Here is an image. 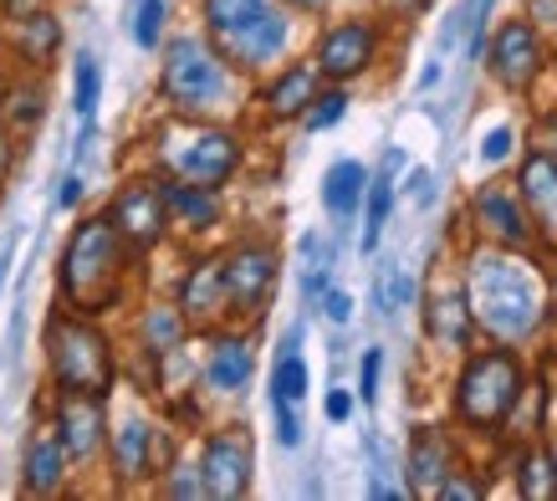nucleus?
I'll list each match as a JSON object with an SVG mask.
<instances>
[{
  "mask_svg": "<svg viewBox=\"0 0 557 501\" xmlns=\"http://www.w3.org/2000/svg\"><path fill=\"white\" fill-rule=\"evenodd\" d=\"M475 225H481V235L486 241H496V246L507 250H522L527 241H532V220H527V205L522 195H511L507 184H481L475 190Z\"/></svg>",
  "mask_w": 557,
  "mask_h": 501,
  "instance_id": "nucleus-14",
  "label": "nucleus"
},
{
  "mask_svg": "<svg viewBox=\"0 0 557 501\" xmlns=\"http://www.w3.org/2000/svg\"><path fill=\"white\" fill-rule=\"evenodd\" d=\"M67 466H72V455L62 451V440L51 430H41L32 445H26V461H21L26 497H57V491L67 486Z\"/></svg>",
  "mask_w": 557,
  "mask_h": 501,
  "instance_id": "nucleus-21",
  "label": "nucleus"
},
{
  "mask_svg": "<svg viewBox=\"0 0 557 501\" xmlns=\"http://www.w3.org/2000/svg\"><path fill=\"white\" fill-rule=\"evenodd\" d=\"M318 68L312 62H292L287 72H276L271 77V87L261 93V102H267V118H276V123H292V118H302L307 113V102L318 98Z\"/></svg>",
  "mask_w": 557,
  "mask_h": 501,
  "instance_id": "nucleus-22",
  "label": "nucleus"
},
{
  "mask_svg": "<svg viewBox=\"0 0 557 501\" xmlns=\"http://www.w3.org/2000/svg\"><path fill=\"white\" fill-rule=\"evenodd\" d=\"M47 374L57 394H102L108 400V389L119 384L113 338L98 328V318L57 307L47 318Z\"/></svg>",
  "mask_w": 557,
  "mask_h": 501,
  "instance_id": "nucleus-2",
  "label": "nucleus"
},
{
  "mask_svg": "<svg viewBox=\"0 0 557 501\" xmlns=\"http://www.w3.org/2000/svg\"><path fill=\"white\" fill-rule=\"evenodd\" d=\"M553 461H557V451H553Z\"/></svg>",
  "mask_w": 557,
  "mask_h": 501,
  "instance_id": "nucleus-51",
  "label": "nucleus"
},
{
  "mask_svg": "<svg viewBox=\"0 0 557 501\" xmlns=\"http://www.w3.org/2000/svg\"><path fill=\"white\" fill-rule=\"evenodd\" d=\"M267 5H276V0H200L205 36H210V41H220V36L240 32V26H246V21H256Z\"/></svg>",
  "mask_w": 557,
  "mask_h": 501,
  "instance_id": "nucleus-27",
  "label": "nucleus"
},
{
  "mask_svg": "<svg viewBox=\"0 0 557 501\" xmlns=\"http://www.w3.org/2000/svg\"><path fill=\"white\" fill-rule=\"evenodd\" d=\"M256 374V349L246 333H215L205 358V389L210 394H240Z\"/></svg>",
  "mask_w": 557,
  "mask_h": 501,
  "instance_id": "nucleus-17",
  "label": "nucleus"
},
{
  "mask_svg": "<svg viewBox=\"0 0 557 501\" xmlns=\"http://www.w3.org/2000/svg\"><path fill=\"white\" fill-rule=\"evenodd\" d=\"M240 159V138L220 123H205V118H185V123H170L159 134V169L170 180H185V184H205V190H225L236 180Z\"/></svg>",
  "mask_w": 557,
  "mask_h": 501,
  "instance_id": "nucleus-5",
  "label": "nucleus"
},
{
  "mask_svg": "<svg viewBox=\"0 0 557 501\" xmlns=\"http://www.w3.org/2000/svg\"><path fill=\"white\" fill-rule=\"evenodd\" d=\"M517 195H522L527 220L542 231V241L557 246V159L547 149L527 154L522 180H517Z\"/></svg>",
  "mask_w": 557,
  "mask_h": 501,
  "instance_id": "nucleus-16",
  "label": "nucleus"
},
{
  "mask_svg": "<svg viewBox=\"0 0 557 501\" xmlns=\"http://www.w3.org/2000/svg\"><path fill=\"white\" fill-rule=\"evenodd\" d=\"M409 184H414V195H420V205L435 200V174H430V169H414V174H409Z\"/></svg>",
  "mask_w": 557,
  "mask_h": 501,
  "instance_id": "nucleus-42",
  "label": "nucleus"
},
{
  "mask_svg": "<svg viewBox=\"0 0 557 501\" xmlns=\"http://www.w3.org/2000/svg\"><path fill=\"white\" fill-rule=\"evenodd\" d=\"M322 313H327V322H348L354 318V297H348V292H338V286H327V292H322Z\"/></svg>",
  "mask_w": 557,
  "mask_h": 501,
  "instance_id": "nucleus-40",
  "label": "nucleus"
},
{
  "mask_svg": "<svg viewBox=\"0 0 557 501\" xmlns=\"http://www.w3.org/2000/svg\"><path fill=\"white\" fill-rule=\"evenodd\" d=\"M41 102H47V93H41V83H26L11 93V108L0 113V123H11V129H32L36 118H41Z\"/></svg>",
  "mask_w": 557,
  "mask_h": 501,
  "instance_id": "nucleus-34",
  "label": "nucleus"
},
{
  "mask_svg": "<svg viewBox=\"0 0 557 501\" xmlns=\"http://www.w3.org/2000/svg\"><path fill=\"white\" fill-rule=\"evenodd\" d=\"M16 26V57L26 62V68H51V57L62 51V21L51 16L47 5H36L32 16H21V21H11Z\"/></svg>",
  "mask_w": 557,
  "mask_h": 501,
  "instance_id": "nucleus-24",
  "label": "nucleus"
},
{
  "mask_svg": "<svg viewBox=\"0 0 557 501\" xmlns=\"http://www.w3.org/2000/svg\"><path fill=\"white\" fill-rule=\"evenodd\" d=\"M164 210H170V225L189 235H205L220 225V190H205V184H185L164 174Z\"/></svg>",
  "mask_w": 557,
  "mask_h": 501,
  "instance_id": "nucleus-20",
  "label": "nucleus"
},
{
  "mask_svg": "<svg viewBox=\"0 0 557 501\" xmlns=\"http://www.w3.org/2000/svg\"><path fill=\"white\" fill-rule=\"evenodd\" d=\"M373 57H379L373 21H338V26L322 32L312 68H318V77H327V83H348V77L373 68Z\"/></svg>",
  "mask_w": 557,
  "mask_h": 501,
  "instance_id": "nucleus-12",
  "label": "nucleus"
},
{
  "mask_svg": "<svg viewBox=\"0 0 557 501\" xmlns=\"http://www.w3.org/2000/svg\"><path fill=\"white\" fill-rule=\"evenodd\" d=\"M134 250L123 246V235L113 231L108 216H87L77 231L67 235L62 267H57V297L67 313H87L102 318L113 313L128 292V271H134Z\"/></svg>",
  "mask_w": 557,
  "mask_h": 501,
  "instance_id": "nucleus-1",
  "label": "nucleus"
},
{
  "mask_svg": "<svg viewBox=\"0 0 557 501\" xmlns=\"http://www.w3.org/2000/svg\"><path fill=\"white\" fill-rule=\"evenodd\" d=\"M287 41H292V16H287V5L276 0V5H267L256 21H246L240 32L220 36L215 51L231 62V72H261V68H271V62H282Z\"/></svg>",
  "mask_w": 557,
  "mask_h": 501,
  "instance_id": "nucleus-10",
  "label": "nucleus"
},
{
  "mask_svg": "<svg viewBox=\"0 0 557 501\" xmlns=\"http://www.w3.org/2000/svg\"><path fill=\"white\" fill-rule=\"evenodd\" d=\"M51 435L62 440L72 461H92L108 445V400L102 394H57Z\"/></svg>",
  "mask_w": 557,
  "mask_h": 501,
  "instance_id": "nucleus-11",
  "label": "nucleus"
},
{
  "mask_svg": "<svg viewBox=\"0 0 557 501\" xmlns=\"http://www.w3.org/2000/svg\"><path fill=\"white\" fill-rule=\"evenodd\" d=\"M36 5H47V0H0V11H5V21H21V16H32Z\"/></svg>",
  "mask_w": 557,
  "mask_h": 501,
  "instance_id": "nucleus-44",
  "label": "nucleus"
},
{
  "mask_svg": "<svg viewBox=\"0 0 557 501\" xmlns=\"http://www.w3.org/2000/svg\"><path fill=\"white\" fill-rule=\"evenodd\" d=\"M5 267H11V241H0V282H5Z\"/></svg>",
  "mask_w": 557,
  "mask_h": 501,
  "instance_id": "nucleus-50",
  "label": "nucleus"
},
{
  "mask_svg": "<svg viewBox=\"0 0 557 501\" xmlns=\"http://www.w3.org/2000/svg\"><path fill=\"white\" fill-rule=\"evenodd\" d=\"M435 497L440 501H471V497H481V481H475V476H456V471H450V476L435 486Z\"/></svg>",
  "mask_w": 557,
  "mask_h": 501,
  "instance_id": "nucleus-36",
  "label": "nucleus"
},
{
  "mask_svg": "<svg viewBox=\"0 0 557 501\" xmlns=\"http://www.w3.org/2000/svg\"><path fill=\"white\" fill-rule=\"evenodd\" d=\"M343 113H348V93H343V87L333 83V87H318V98L307 102L302 123L312 129V134H322V129H333V123H338Z\"/></svg>",
  "mask_w": 557,
  "mask_h": 501,
  "instance_id": "nucleus-32",
  "label": "nucleus"
},
{
  "mask_svg": "<svg viewBox=\"0 0 557 501\" xmlns=\"http://www.w3.org/2000/svg\"><path fill=\"white\" fill-rule=\"evenodd\" d=\"M363 190H369V169L358 159H338V164L322 174V205L333 220H348L363 205Z\"/></svg>",
  "mask_w": 557,
  "mask_h": 501,
  "instance_id": "nucleus-26",
  "label": "nucleus"
},
{
  "mask_svg": "<svg viewBox=\"0 0 557 501\" xmlns=\"http://www.w3.org/2000/svg\"><path fill=\"white\" fill-rule=\"evenodd\" d=\"M532 21L537 26H557V0H532Z\"/></svg>",
  "mask_w": 557,
  "mask_h": 501,
  "instance_id": "nucleus-45",
  "label": "nucleus"
},
{
  "mask_svg": "<svg viewBox=\"0 0 557 501\" xmlns=\"http://www.w3.org/2000/svg\"><path fill=\"white\" fill-rule=\"evenodd\" d=\"M108 461H113V476L119 486H138L144 476H153V425L144 415L123 419L119 430H108Z\"/></svg>",
  "mask_w": 557,
  "mask_h": 501,
  "instance_id": "nucleus-18",
  "label": "nucleus"
},
{
  "mask_svg": "<svg viewBox=\"0 0 557 501\" xmlns=\"http://www.w3.org/2000/svg\"><path fill=\"white\" fill-rule=\"evenodd\" d=\"M164 21H170V5L164 0H138L134 11V41L144 51H153L159 41H164Z\"/></svg>",
  "mask_w": 557,
  "mask_h": 501,
  "instance_id": "nucleus-33",
  "label": "nucleus"
},
{
  "mask_svg": "<svg viewBox=\"0 0 557 501\" xmlns=\"http://www.w3.org/2000/svg\"><path fill=\"white\" fill-rule=\"evenodd\" d=\"M200 481H205V497L215 501H240L251 491V471H256V440L246 425H225L205 440L200 451Z\"/></svg>",
  "mask_w": 557,
  "mask_h": 501,
  "instance_id": "nucleus-9",
  "label": "nucleus"
},
{
  "mask_svg": "<svg viewBox=\"0 0 557 501\" xmlns=\"http://www.w3.org/2000/svg\"><path fill=\"white\" fill-rule=\"evenodd\" d=\"M527 389V374H522V358L511 349H486V353H471L466 368L456 379V415L460 425H471L481 435H496L517 415V400Z\"/></svg>",
  "mask_w": 557,
  "mask_h": 501,
  "instance_id": "nucleus-6",
  "label": "nucleus"
},
{
  "mask_svg": "<svg viewBox=\"0 0 557 501\" xmlns=\"http://www.w3.org/2000/svg\"><path fill=\"white\" fill-rule=\"evenodd\" d=\"M276 440H282L287 451H297V445H302V419H297V410H292V404H276Z\"/></svg>",
  "mask_w": 557,
  "mask_h": 501,
  "instance_id": "nucleus-39",
  "label": "nucleus"
},
{
  "mask_svg": "<svg viewBox=\"0 0 557 501\" xmlns=\"http://www.w3.org/2000/svg\"><path fill=\"white\" fill-rule=\"evenodd\" d=\"M466 302H471V318L496 338H527L537 322V282L527 277L522 261H511L507 246L502 256H481L471 267Z\"/></svg>",
  "mask_w": 557,
  "mask_h": 501,
  "instance_id": "nucleus-4",
  "label": "nucleus"
},
{
  "mask_svg": "<svg viewBox=\"0 0 557 501\" xmlns=\"http://www.w3.org/2000/svg\"><path fill=\"white\" fill-rule=\"evenodd\" d=\"M220 271H225V302H231V318L251 322L267 313L271 292H276V271L282 256L271 241H236L231 250H220Z\"/></svg>",
  "mask_w": 557,
  "mask_h": 501,
  "instance_id": "nucleus-7",
  "label": "nucleus"
},
{
  "mask_svg": "<svg viewBox=\"0 0 557 501\" xmlns=\"http://www.w3.org/2000/svg\"><path fill=\"white\" fill-rule=\"evenodd\" d=\"M164 497H174V501H195V497H205L200 466H174V476L164 481Z\"/></svg>",
  "mask_w": 557,
  "mask_h": 501,
  "instance_id": "nucleus-35",
  "label": "nucleus"
},
{
  "mask_svg": "<svg viewBox=\"0 0 557 501\" xmlns=\"http://www.w3.org/2000/svg\"><path fill=\"white\" fill-rule=\"evenodd\" d=\"M456 471V455H450V440L435 430V425H420L409 435V491L414 497H435V486Z\"/></svg>",
  "mask_w": 557,
  "mask_h": 501,
  "instance_id": "nucleus-19",
  "label": "nucleus"
},
{
  "mask_svg": "<svg viewBox=\"0 0 557 501\" xmlns=\"http://www.w3.org/2000/svg\"><path fill=\"white\" fill-rule=\"evenodd\" d=\"M180 313H185L189 328H215V322L231 318L220 256H200V261L185 271V282H180Z\"/></svg>",
  "mask_w": 557,
  "mask_h": 501,
  "instance_id": "nucleus-15",
  "label": "nucleus"
},
{
  "mask_svg": "<svg viewBox=\"0 0 557 501\" xmlns=\"http://www.w3.org/2000/svg\"><path fill=\"white\" fill-rule=\"evenodd\" d=\"M542 138H547L542 149H547V154H553V159H557V123H542Z\"/></svg>",
  "mask_w": 557,
  "mask_h": 501,
  "instance_id": "nucleus-47",
  "label": "nucleus"
},
{
  "mask_svg": "<svg viewBox=\"0 0 557 501\" xmlns=\"http://www.w3.org/2000/svg\"><path fill=\"white\" fill-rule=\"evenodd\" d=\"M98 98H102V68L92 51H83V57H77V93H72V108L83 113V123L98 113Z\"/></svg>",
  "mask_w": 557,
  "mask_h": 501,
  "instance_id": "nucleus-31",
  "label": "nucleus"
},
{
  "mask_svg": "<svg viewBox=\"0 0 557 501\" xmlns=\"http://www.w3.org/2000/svg\"><path fill=\"white\" fill-rule=\"evenodd\" d=\"M379 374H384V353L379 349H369L363 353V374H358V394H363V400H379Z\"/></svg>",
  "mask_w": 557,
  "mask_h": 501,
  "instance_id": "nucleus-37",
  "label": "nucleus"
},
{
  "mask_svg": "<svg viewBox=\"0 0 557 501\" xmlns=\"http://www.w3.org/2000/svg\"><path fill=\"white\" fill-rule=\"evenodd\" d=\"M430 83H440V62H430V68L420 72V87H430Z\"/></svg>",
  "mask_w": 557,
  "mask_h": 501,
  "instance_id": "nucleus-49",
  "label": "nucleus"
},
{
  "mask_svg": "<svg viewBox=\"0 0 557 501\" xmlns=\"http://www.w3.org/2000/svg\"><path fill=\"white\" fill-rule=\"evenodd\" d=\"M517 491L527 501H553L557 497V461L553 451H527L517 461Z\"/></svg>",
  "mask_w": 557,
  "mask_h": 501,
  "instance_id": "nucleus-28",
  "label": "nucleus"
},
{
  "mask_svg": "<svg viewBox=\"0 0 557 501\" xmlns=\"http://www.w3.org/2000/svg\"><path fill=\"white\" fill-rule=\"evenodd\" d=\"M369 216H363V250H373L379 246V235H384V225H388V210H394V180H388V164H384V174L379 180H369Z\"/></svg>",
  "mask_w": 557,
  "mask_h": 501,
  "instance_id": "nucleus-30",
  "label": "nucleus"
},
{
  "mask_svg": "<svg viewBox=\"0 0 557 501\" xmlns=\"http://www.w3.org/2000/svg\"><path fill=\"white\" fill-rule=\"evenodd\" d=\"M77 200H83V180H77V174H67V180H62V190H57V205H62V210H72Z\"/></svg>",
  "mask_w": 557,
  "mask_h": 501,
  "instance_id": "nucleus-43",
  "label": "nucleus"
},
{
  "mask_svg": "<svg viewBox=\"0 0 557 501\" xmlns=\"http://www.w3.org/2000/svg\"><path fill=\"white\" fill-rule=\"evenodd\" d=\"M292 11H322V5H327V0H287Z\"/></svg>",
  "mask_w": 557,
  "mask_h": 501,
  "instance_id": "nucleus-48",
  "label": "nucleus"
},
{
  "mask_svg": "<svg viewBox=\"0 0 557 501\" xmlns=\"http://www.w3.org/2000/svg\"><path fill=\"white\" fill-rule=\"evenodd\" d=\"M471 328H475V318H471L466 292H445V297H435L424 307V333L435 338V343H445V349H466Z\"/></svg>",
  "mask_w": 557,
  "mask_h": 501,
  "instance_id": "nucleus-25",
  "label": "nucleus"
},
{
  "mask_svg": "<svg viewBox=\"0 0 557 501\" xmlns=\"http://www.w3.org/2000/svg\"><path fill=\"white\" fill-rule=\"evenodd\" d=\"M113 220V231L123 235V246L134 256H149L164 235H170V210H164V180H128L113 195V205L102 210Z\"/></svg>",
  "mask_w": 557,
  "mask_h": 501,
  "instance_id": "nucleus-8",
  "label": "nucleus"
},
{
  "mask_svg": "<svg viewBox=\"0 0 557 501\" xmlns=\"http://www.w3.org/2000/svg\"><path fill=\"white\" fill-rule=\"evenodd\" d=\"M231 62L215 51L210 36H174L164 47V68H159V93L180 118H210L215 108L231 102Z\"/></svg>",
  "mask_w": 557,
  "mask_h": 501,
  "instance_id": "nucleus-3",
  "label": "nucleus"
},
{
  "mask_svg": "<svg viewBox=\"0 0 557 501\" xmlns=\"http://www.w3.org/2000/svg\"><path fill=\"white\" fill-rule=\"evenodd\" d=\"M511 149H517V134H511L507 123H502V129H491V134H486V144H481V159H486V164H502Z\"/></svg>",
  "mask_w": 557,
  "mask_h": 501,
  "instance_id": "nucleus-38",
  "label": "nucleus"
},
{
  "mask_svg": "<svg viewBox=\"0 0 557 501\" xmlns=\"http://www.w3.org/2000/svg\"><path fill=\"white\" fill-rule=\"evenodd\" d=\"M307 358L297 349H282L276 368H271V404H302L307 400Z\"/></svg>",
  "mask_w": 557,
  "mask_h": 501,
  "instance_id": "nucleus-29",
  "label": "nucleus"
},
{
  "mask_svg": "<svg viewBox=\"0 0 557 501\" xmlns=\"http://www.w3.org/2000/svg\"><path fill=\"white\" fill-rule=\"evenodd\" d=\"M486 62H491V77L507 87V93H527V87L542 77V41L532 32V21H507L502 32L491 36L486 47Z\"/></svg>",
  "mask_w": 557,
  "mask_h": 501,
  "instance_id": "nucleus-13",
  "label": "nucleus"
},
{
  "mask_svg": "<svg viewBox=\"0 0 557 501\" xmlns=\"http://www.w3.org/2000/svg\"><path fill=\"white\" fill-rule=\"evenodd\" d=\"M11 169V134H5V123H0V174Z\"/></svg>",
  "mask_w": 557,
  "mask_h": 501,
  "instance_id": "nucleus-46",
  "label": "nucleus"
},
{
  "mask_svg": "<svg viewBox=\"0 0 557 501\" xmlns=\"http://www.w3.org/2000/svg\"><path fill=\"white\" fill-rule=\"evenodd\" d=\"M354 415V394H348V389H333V394H327V419H348Z\"/></svg>",
  "mask_w": 557,
  "mask_h": 501,
  "instance_id": "nucleus-41",
  "label": "nucleus"
},
{
  "mask_svg": "<svg viewBox=\"0 0 557 501\" xmlns=\"http://www.w3.org/2000/svg\"><path fill=\"white\" fill-rule=\"evenodd\" d=\"M189 333H195V328L185 322L180 302H153V307H144V318H138V343H144L149 358H170V353H180Z\"/></svg>",
  "mask_w": 557,
  "mask_h": 501,
  "instance_id": "nucleus-23",
  "label": "nucleus"
}]
</instances>
